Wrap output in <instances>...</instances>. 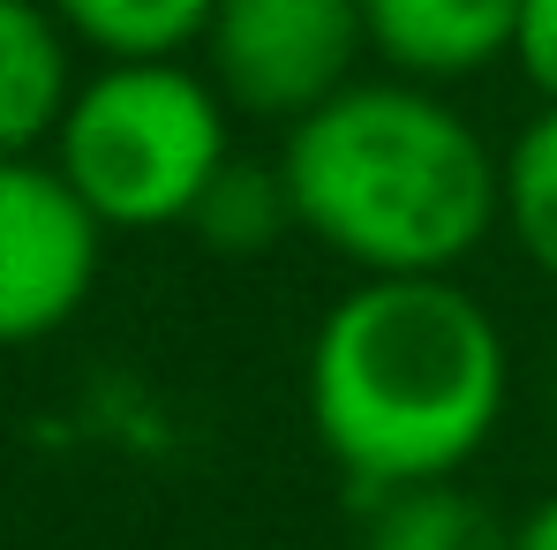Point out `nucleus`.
<instances>
[{
    "mask_svg": "<svg viewBox=\"0 0 557 550\" xmlns=\"http://www.w3.org/2000/svg\"><path fill=\"white\" fill-rule=\"evenodd\" d=\"M512 400V340L467 279H355L309 332L301 407L355 498L460 482Z\"/></svg>",
    "mask_w": 557,
    "mask_h": 550,
    "instance_id": "1",
    "label": "nucleus"
},
{
    "mask_svg": "<svg viewBox=\"0 0 557 550\" xmlns=\"http://www.w3.org/2000/svg\"><path fill=\"white\" fill-rule=\"evenodd\" d=\"M301 234L355 279H460L505 219V151L437 84L362 76L286 129Z\"/></svg>",
    "mask_w": 557,
    "mask_h": 550,
    "instance_id": "2",
    "label": "nucleus"
},
{
    "mask_svg": "<svg viewBox=\"0 0 557 550\" xmlns=\"http://www.w3.org/2000/svg\"><path fill=\"white\" fill-rule=\"evenodd\" d=\"M106 234L188 227L234 159V106L188 61H98L46 144Z\"/></svg>",
    "mask_w": 557,
    "mask_h": 550,
    "instance_id": "3",
    "label": "nucleus"
},
{
    "mask_svg": "<svg viewBox=\"0 0 557 550\" xmlns=\"http://www.w3.org/2000/svg\"><path fill=\"white\" fill-rule=\"evenodd\" d=\"M196 53L234 121L272 129L309 121L347 84H362V61H376L362 0H219Z\"/></svg>",
    "mask_w": 557,
    "mask_h": 550,
    "instance_id": "4",
    "label": "nucleus"
},
{
    "mask_svg": "<svg viewBox=\"0 0 557 550\" xmlns=\"http://www.w3.org/2000/svg\"><path fill=\"white\" fill-rule=\"evenodd\" d=\"M106 227L46 151L0 159V347H38L84 317Z\"/></svg>",
    "mask_w": 557,
    "mask_h": 550,
    "instance_id": "5",
    "label": "nucleus"
},
{
    "mask_svg": "<svg viewBox=\"0 0 557 550\" xmlns=\"http://www.w3.org/2000/svg\"><path fill=\"white\" fill-rule=\"evenodd\" d=\"M362 15L384 76L437 91L512 61V30H520V0H362Z\"/></svg>",
    "mask_w": 557,
    "mask_h": 550,
    "instance_id": "6",
    "label": "nucleus"
},
{
    "mask_svg": "<svg viewBox=\"0 0 557 550\" xmlns=\"http://www.w3.org/2000/svg\"><path fill=\"white\" fill-rule=\"evenodd\" d=\"M76 98V46L46 0H0V159L53 144Z\"/></svg>",
    "mask_w": 557,
    "mask_h": 550,
    "instance_id": "7",
    "label": "nucleus"
},
{
    "mask_svg": "<svg viewBox=\"0 0 557 550\" xmlns=\"http://www.w3.org/2000/svg\"><path fill=\"white\" fill-rule=\"evenodd\" d=\"M76 53L91 61H188L219 0H46Z\"/></svg>",
    "mask_w": 557,
    "mask_h": 550,
    "instance_id": "8",
    "label": "nucleus"
},
{
    "mask_svg": "<svg viewBox=\"0 0 557 550\" xmlns=\"http://www.w3.org/2000/svg\"><path fill=\"white\" fill-rule=\"evenodd\" d=\"M362 550H512V521L467 482H414L362 498Z\"/></svg>",
    "mask_w": 557,
    "mask_h": 550,
    "instance_id": "9",
    "label": "nucleus"
},
{
    "mask_svg": "<svg viewBox=\"0 0 557 550\" xmlns=\"http://www.w3.org/2000/svg\"><path fill=\"white\" fill-rule=\"evenodd\" d=\"M188 234L211 249V257H272L286 234H301L294 219V196H286V174L278 159H226V174L203 188Z\"/></svg>",
    "mask_w": 557,
    "mask_h": 550,
    "instance_id": "10",
    "label": "nucleus"
},
{
    "mask_svg": "<svg viewBox=\"0 0 557 550\" xmlns=\"http://www.w3.org/2000/svg\"><path fill=\"white\" fill-rule=\"evenodd\" d=\"M497 234L528 257V272L557 286V106H535L505 144V219Z\"/></svg>",
    "mask_w": 557,
    "mask_h": 550,
    "instance_id": "11",
    "label": "nucleus"
},
{
    "mask_svg": "<svg viewBox=\"0 0 557 550\" xmlns=\"http://www.w3.org/2000/svg\"><path fill=\"white\" fill-rule=\"evenodd\" d=\"M512 69L528 76V91L543 98V106H557V0H520Z\"/></svg>",
    "mask_w": 557,
    "mask_h": 550,
    "instance_id": "12",
    "label": "nucleus"
},
{
    "mask_svg": "<svg viewBox=\"0 0 557 550\" xmlns=\"http://www.w3.org/2000/svg\"><path fill=\"white\" fill-rule=\"evenodd\" d=\"M512 550H557V490L535 498V505L512 521Z\"/></svg>",
    "mask_w": 557,
    "mask_h": 550,
    "instance_id": "13",
    "label": "nucleus"
},
{
    "mask_svg": "<svg viewBox=\"0 0 557 550\" xmlns=\"http://www.w3.org/2000/svg\"><path fill=\"white\" fill-rule=\"evenodd\" d=\"M550 415H557V355H550Z\"/></svg>",
    "mask_w": 557,
    "mask_h": 550,
    "instance_id": "14",
    "label": "nucleus"
}]
</instances>
